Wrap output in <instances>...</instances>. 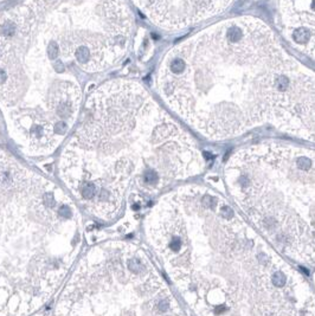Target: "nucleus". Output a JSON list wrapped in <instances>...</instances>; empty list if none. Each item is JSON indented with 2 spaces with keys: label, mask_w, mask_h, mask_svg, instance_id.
Wrapping results in <instances>:
<instances>
[{
  "label": "nucleus",
  "mask_w": 315,
  "mask_h": 316,
  "mask_svg": "<svg viewBox=\"0 0 315 316\" xmlns=\"http://www.w3.org/2000/svg\"><path fill=\"white\" fill-rule=\"evenodd\" d=\"M134 29L124 0H23L0 12V110L24 154H52L72 130L82 82L116 65Z\"/></svg>",
  "instance_id": "1"
},
{
  "label": "nucleus",
  "mask_w": 315,
  "mask_h": 316,
  "mask_svg": "<svg viewBox=\"0 0 315 316\" xmlns=\"http://www.w3.org/2000/svg\"><path fill=\"white\" fill-rule=\"evenodd\" d=\"M145 234L196 316H315L306 277L206 186L162 195Z\"/></svg>",
  "instance_id": "2"
},
{
  "label": "nucleus",
  "mask_w": 315,
  "mask_h": 316,
  "mask_svg": "<svg viewBox=\"0 0 315 316\" xmlns=\"http://www.w3.org/2000/svg\"><path fill=\"white\" fill-rule=\"evenodd\" d=\"M305 68L264 22L243 16L212 24L169 49L156 84L185 123L220 141L267 123L285 130Z\"/></svg>",
  "instance_id": "3"
},
{
  "label": "nucleus",
  "mask_w": 315,
  "mask_h": 316,
  "mask_svg": "<svg viewBox=\"0 0 315 316\" xmlns=\"http://www.w3.org/2000/svg\"><path fill=\"white\" fill-rule=\"evenodd\" d=\"M205 159L192 136L136 81L113 79L85 102L63 148L58 173L75 201L103 222L174 182L200 174Z\"/></svg>",
  "instance_id": "4"
},
{
  "label": "nucleus",
  "mask_w": 315,
  "mask_h": 316,
  "mask_svg": "<svg viewBox=\"0 0 315 316\" xmlns=\"http://www.w3.org/2000/svg\"><path fill=\"white\" fill-rule=\"evenodd\" d=\"M82 247L75 200L0 148V316H27L63 284Z\"/></svg>",
  "instance_id": "5"
},
{
  "label": "nucleus",
  "mask_w": 315,
  "mask_h": 316,
  "mask_svg": "<svg viewBox=\"0 0 315 316\" xmlns=\"http://www.w3.org/2000/svg\"><path fill=\"white\" fill-rule=\"evenodd\" d=\"M232 200L277 252L315 266V150L283 142L243 147L224 166Z\"/></svg>",
  "instance_id": "6"
},
{
  "label": "nucleus",
  "mask_w": 315,
  "mask_h": 316,
  "mask_svg": "<svg viewBox=\"0 0 315 316\" xmlns=\"http://www.w3.org/2000/svg\"><path fill=\"white\" fill-rule=\"evenodd\" d=\"M54 316H188L146 251L131 242L91 246L56 302Z\"/></svg>",
  "instance_id": "7"
},
{
  "label": "nucleus",
  "mask_w": 315,
  "mask_h": 316,
  "mask_svg": "<svg viewBox=\"0 0 315 316\" xmlns=\"http://www.w3.org/2000/svg\"><path fill=\"white\" fill-rule=\"evenodd\" d=\"M156 26L178 31L224 12L233 0H131Z\"/></svg>",
  "instance_id": "8"
},
{
  "label": "nucleus",
  "mask_w": 315,
  "mask_h": 316,
  "mask_svg": "<svg viewBox=\"0 0 315 316\" xmlns=\"http://www.w3.org/2000/svg\"><path fill=\"white\" fill-rule=\"evenodd\" d=\"M280 18L288 40L315 61V0H280ZM312 142H315V118Z\"/></svg>",
  "instance_id": "9"
}]
</instances>
